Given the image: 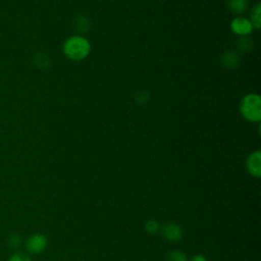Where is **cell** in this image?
<instances>
[{"instance_id":"6da1fadb","label":"cell","mask_w":261,"mask_h":261,"mask_svg":"<svg viewBox=\"0 0 261 261\" xmlns=\"http://www.w3.org/2000/svg\"><path fill=\"white\" fill-rule=\"evenodd\" d=\"M63 52L71 60H82L90 52V43L80 36L70 37L63 44Z\"/></svg>"},{"instance_id":"7a4b0ae2","label":"cell","mask_w":261,"mask_h":261,"mask_svg":"<svg viewBox=\"0 0 261 261\" xmlns=\"http://www.w3.org/2000/svg\"><path fill=\"white\" fill-rule=\"evenodd\" d=\"M241 112L249 121H259L261 119V98L257 94L245 96L241 102Z\"/></svg>"},{"instance_id":"3957f363","label":"cell","mask_w":261,"mask_h":261,"mask_svg":"<svg viewBox=\"0 0 261 261\" xmlns=\"http://www.w3.org/2000/svg\"><path fill=\"white\" fill-rule=\"evenodd\" d=\"M24 247L27 252L30 254L38 255L43 253L48 247V239L45 234L37 232L31 234L24 242Z\"/></svg>"},{"instance_id":"277c9868","label":"cell","mask_w":261,"mask_h":261,"mask_svg":"<svg viewBox=\"0 0 261 261\" xmlns=\"http://www.w3.org/2000/svg\"><path fill=\"white\" fill-rule=\"evenodd\" d=\"M160 231L163 238L169 242H178L184 233L181 227L173 222H167L160 226Z\"/></svg>"},{"instance_id":"5b68a950","label":"cell","mask_w":261,"mask_h":261,"mask_svg":"<svg viewBox=\"0 0 261 261\" xmlns=\"http://www.w3.org/2000/svg\"><path fill=\"white\" fill-rule=\"evenodd\" d=\"M246 167L252 176L256 178H259L261 176V152L260 151H255L248 156L246 160Z\"/></svg>"},{"instance_id":"8992f818","label":"cell","mask_w":261,"mask_h":261,"mask_svg":"<svg viewBox=\"0 0 261 261\" xmlns=\"http://www.w3.org/2000/svg\"><path fill=\"white\" fill-rule=\"evenodd\" d=\"M231 30L238 35H248L252 32L253 25L251 21L243 17H237L231 21Z\"/></svg>"},{"instance_id":"52a82bcc","label":"cell","mask_w":261,"mask_h":261,"mask_svg":"<svg viewBox=\"0 0 261 261\" xmlns=\"http://www.w3.org/2000/svg\"><path fill=\"white\" fill-rule=\"evenodd\" d=\"M221 63L227 68H234L240 63V57L236 52L227 51L222 54Z\"/></svg>"},{"instance_id":"ba28073f","label":"cell","mask_w":261,"mask_h":261,"mask_svg":"<svg viewBox=\"0 0 261 261\" xmlns=\"http://www.w3.org/2000/svg\"><path fill=\"white\" fill-rule=\"evenodd\" d=\"M227 5L233 13H243L248 6V0H227Z\"/></svg>"},{"instance_id":"9c48e42d","label":"cell","mask_w":261,"mask_h":261,"mask_svg":"<svg viewBox=\"0 0 261 261\" xmlns=\"http://www.w3.org/2000/svg\"><path fill=\"white\" fill-rule=\"evenodd\" d=\"M165 261H188V257L184 252L173 250L167 254Z\"/></svg>"},{"instance_id":"30bf717a","label":"cell","mask_w":261,"mask_h":261,"mask_svg":"<svg viewBox=\"0 0 261 261\" xmlns=\"http://www.w3.org/2000/svg\"><path fill=\"white\" fill-rule=\"evenodd\" d=\"M260 3H258L252 10V14H251V19H252V25H254L256 29L260 28V23H261V16H260Z\"/></svg>"},{"instance_id":"8fae6325","label":"cell","mask_w":261,"mask_h":261,"mask_svg":"<svg viewBox=\"0 0 261 261\" xmlns=\"http://www.w3.org/2000/svg\"><path fill=\"white\" fill-rule=\"evenodd\" d=\"M145 229L147 232H149L150 234H155L158 231H160V224L157 220L155 219H149L146 223H145Z\"/></svg>"},{"instance_id":"7c38bea8","label":"cell","mask_w":261,"mask_h":261,"mask_svg":"<svg viewBox=\"0 0 261 261\" xmlns=\"http://www.w3.org/2000/svg\"><path fill=\"white\" fill-rule=\"evenodd\" d=\"M22 243V240H21V237L17 233H12L9 236L8 238V245L10 248L12 249H17L20 247Z\"/></svg>"},{"instance_id":"4fadbf2b","label":"cell","mask_w":261,"mask_h":261,"mask_svg":"<svg viewBox=\"0 0 261 261\" xmlns=\"http://www.w3.org/2000/svg\"><path fill=\"white\" fill-rule=\"evenodd\" d=\"M8 261H32V258L25 253L15 252L9 257Z\"/></svg>"},{"instance_id":"5bb4252c","label":"cell","mask_w":261,"mask_h":261,"mask_svg":"<svg viewBox=\"0 0 261 261\" xmlns=\"http://www.w3.org/2000/svg\"><path fill=\"white\" fill-rule=\"evenodd\" d=\"M238 44H239V47H240V49L242 51H249L253 47L252 41L249 38H247V37H242L239 40Z\"/></svg>"},{"instance_id":"9a60e30c","label":"cell","mask_w":261,"mask_h":261,"mask_svg":"<svg viewBox=\"0 0 261 261\" xmlns=\"http://www.w3.org/2000/svg\"><path fill=\"white\" fill-rule=\"evenodd\" d=\"M76 28L81 32H86L88 28V20L84 16H80L76 19Z\"/></svg>"},{"instance_id":"2e32d148","label":"cell","mask_w":261,"mask_h":261,"mask_svg":"<svg viewBox=\"0 0 261 261\" xmlns=\"http://www.w3.org/2000/svg\"><path fill=\"white\" fill-rule=\"evenodd\" d=\"M190 261H207V259H206V257H205L204 255H202V254H197V255L193 256Z\"/></svg>"}]
</instances>
